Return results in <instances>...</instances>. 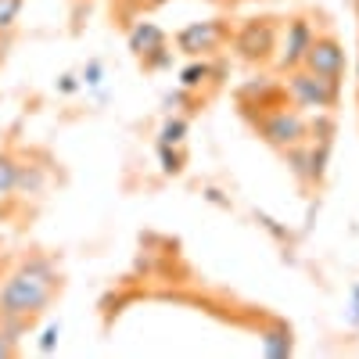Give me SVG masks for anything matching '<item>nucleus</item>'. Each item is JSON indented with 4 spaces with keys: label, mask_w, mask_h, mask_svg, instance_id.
Here are the masks:
<instances>
[{
    "label": "nucleus",
    "mask_w": 359,
    "mask_h": 359,
    "mask_svg": "<svg viewBox=\"0 0 359 359\" xmlns=\"http://www.w3.org/2000/svg\"><path fill=\"white\" fill-rule=\"evenodd\" d=\"M57 291H62V273H57L54 259L40 252L25 255L0 284V320L29 323L54 302Z\"/></svg>",
    "instance_id": "1"
},
{
    "label": "nucleus",
    "mask_w": 359,
    "mask_h": 359,
    "mask_svg": "<svg viewBox=\"0 0 359 359\" xmlns=\"http://www.w3.org/2000/svg\"><path fill=\"white\" fill-rule=\"evenodd\" d=\"M284 94L287 104L306 111V115H320V111H334L341 101V79H327L309 72L306 65H298L291 72H284Z\"/></svg>",
    "instance_id": "2"
},
{
    "label": "nucleus",
    "mask_w": 359,
    "mask_h": 359,
    "mask_svg": "<svg viewBox=\"0 0 359 359\" xmlns=\"http://www.w3.org/2000/svg\"><path fill=\"white\" fill-rule=\"evenodd\" d=\"M252 126L262 137V144H269L273 151H287V147L309 140V115L291 108V104L262 111L259 118H252Z\"/></svg>",
    "instance_id": "3"
},
{
    "label": "nucleus",
    "mask_w": 359,
    "mask_h": 359,
    "mask_svg": "<svg viewBox=\"0 0 359 359\" xmlns=\"http://www.w3.org/2000/svg\"><path fill=\"white\" fill-rule=\"evenodd\" d=\"M277 36H280L277 18H245L230 33V47L241 62L266 65V62H273V54H277Z\"/></svg>",
    "instance_id": "4"
},
{
    "label": "nucleus",
    "mask_w": 359,
    "mask_h": 359,
    "mask_svg": "<svg viewBox=\"0 0 359 359\" xmlns=\"http://www.w3.org/2000/svg\"><path fill=\"white\" fill-rule=\"evenodd\" d=\"M230 22L226 18H205V22H191L172 36V47L184 57H216L226 43H230Z\"/></svg>",
    "instance_id": "5"
},
{
    "label": "nucleus",
    "mask_w": 359,
    "mask_h": 359,
    "mask_svg": "<svg viewBox=\"0 0 359 359\" xmlns=\"http://www.w3.org/2000/svg\"><path fill=\"white\" fill-rule=\"evenodd\" d=\"M316 40V22L309 15H294L284 22L280 29V36H277V54H273V62L280 72H291L306 62V54Z\"/></svg>",
    "instance_id": "6"
},
{
    "label": "nucleus",
    "mask_w": 359,
    "mask_h": 359,
    "mask_svg": "<svg viewBox=\"0 0 359 359\" xmlns=\"http://www.w3.org/2000/svg\"><path fill=\"white\" fill-rule=\"evenodd\" d=\"M280 104H287V94H284V79H277V76L259 72L248 83L237 86V108H241V115L248 123L269 108H280Z\"/></svg>",
    "instance_id": "7"
},
{
    "label": "nucleus",
    "mask_w": 359,
    "mask_h": 359,
    "mask_svg": "<svg viewBox=\"0 0 359 359\" xmlns=\"http://www.w3.org/2000/svg\"><path fill=\"white\" fill-rule=\"evenodd\" d=\"M309 72L316 76H327V79H341L345 69H348V54H345V43L334 36V33H316L306 62H302Z\"/></svg>",
    "instance_id": "8"
},
{
    "label": "nucleus",
    "mask_w": 359,
    "mask_h": 359,
    "mask_svg": "<svg viewBox=\"0 0 359 359\" xmlns=\"http://www.w3.org/2000/svg\"><path fill=\"white\" fill-rule=\"evenodd\" d=\"M223 62H212V57H187V65L180 69L176 86L191 90V94H201L208 83H223Z\"/></svg>",
    "instance_id": "9"
},
{
    "label": "nucleus",
    "mask_w": 359,
    "mask_h": 359,
    "mask_svg": "<svg viewBox=\"0 0 359 359\" xmlns=\"http://www.w3.org/2000/svg\"><path fill=\"white\" fill-rule=\"evenodd\" d=\"M126 43H130V50H133L137 62H144L147 54H155L158 47H165L169 36H165V29L155 25V22H133V25L126 29Z\"/></svg>",
    "instance_id": "10"
},
{
    "label": "nucleus",
    "mask_w": 359,
    "mask_h": 359,
    "mask_svg": "<svg viewBox=\"0 0 359 359\" xmlns=\"http://www.w3.org/2000/svg\"><path fill=\"white\" fill-rule=\"evenodd\" d=\"M259 348H262L266 359H287V355L294 352V334H291V327H287L284 320L269 323L266 331L259 334Z\"/></svg>",
    "instance_id": "11"
},
{
    "label": "nucleus",
    "mask_w": 359,
    "mask_h": 359,
    "mask_svg": "<svg viewBox=\"0 0 359 359\" xmlns=\"http://www.w3.org/2000/svg\"><path fill=\"white\" fill-rule=\"evenodd\" d=\"M284 155V162H287V169H291V176L298 180L302 187H316V180H313V155H309V140L306 144H294V147H287V151H280Z\"/></svg>",
    "instance_id": "12"
},
{
    "label": "nucleus",
    "mask_w": 359,
    "mask_h": 359,
    "mask_svg": "<svg viewBox=\"0 0 359 359\" xmlns=\"http://www.w3.org/2000/svg\"><path fill=\"white\" fill-rule=\"evenodd\" d=\"M47 180H50L47 165H33V162H22V172H18V191H15V194H22V198H36V194H43Z\"/></svg>",
    "instance_id": "13"
},
{
    "label": "nucleus",
    "mask_w": 359,
    "mask_h": 359,
    "mask_svg": "<svg viewBox=\"0 0 359 359\" xmlns=\"http://www.w3.org/2000/svg\"><path fill=\"white\" fill-rule=\"evenodd\" d=\"M18 172H22V158L15 151H0V198H11L18 191Z\"/></svg>",
    "instance_id": "14"
},
{
    "label": "nucleus",
    "mask_w": 359,
    "mask_h": 359,
    "mask_svg": "<svg viewBox=\"0 0 359 359\" xmlns=\"http://www.w3.org/2000/svg\"><path fill=\"white\" fill-rule=\"evenodd\" d=\"M187 130H191L187 115H165L162 126H158V144H176L180 147L187 140Z\"/></svg>",
    "instance_id": "15"
},
{
    "label": "nucleus",
    "mask_w": 359,
    "mask_h": 359,
    "mask_svg": "<svg viewBox=\"0 0 359 359\" xmlns=\"http://www.w3.org/2000/svg\"><path fill=\"white\" fill-rule=\"evenodd\" d=\"M155 151H158V165H162L165 176H180V172H184L187 158H184V151H180L176 144H155Z\"/></svg>",
    "instance_id": "16"
},
{
    "label": "nucleus",
    "mask_w": 359,
    "mask_h": 359,
    "mask_svg": "<svg viewBox=\"0 0 359 359\" xmlns=\"http://www.w3.org/2000/svg\"><path fill=\"white\" fill-rule=\"evenodd\" d=\"M172 62H176V50L165 43V47H158L155 54H147L140 65H144V72H165V69H172Z\"/></svg>",
    "instance_id": "17"
},
{
    "label": "nucleus",
    "mask_w": 359,
    "mask_h": 359,
    "mask_svg": "<svg viewBox=\"0 0 359 359\" xmlns=\"http://www.w3.org/2000/svg\"><path fill=\"white\" fill-rule=\"evenodd\" d=\"M22 8H25V0H0V36H8L15 29Z\"/></svg>",
    "instance_id": "18"
},
{
    "label": "nucleus",
    "mask_w": 359,
    "mask_h": 359,
    "mask_svg": "<svg viewBox=\"0 0 359 359\" xmlns=\"http://www.w3.org/2000/svg\"><path fill=\"white\" fill-rule=\"evenodd\" d=\"M79 83H83L86 90H101V83H104V62L90 57V62L83 65V72H79Z\"/></svg>",
    "instance_id": "19"
},
{
    "label": "nucleus",
    "mask_w": 359,
    "mask_h": 359,
    "mask_svg": "<svg viewBox=\"0 0 359 359\" xmlns=\"http://www.w3.org/2000/svg\"><path fill=\"white\" fill-rule=\"evenodd\" d=\"M57 338H62V323H47L43 334H40V341H36V348H40L43 355H50V352L57 348Z\"/></svg>",
    "instance_id": "20"
},
{
    "label": "nucleus",
    "mask_w": 359,
    "mask_h": 359,
    "mask_svg": "<svg viewBox=\"0 0 359 359\" xmlns=\"http://www.w3.org/2000/svg\"><path fill=\"white\" fill-rule=\"evenodd\" d=\"M54 90H57L62 97H72V94H79V90H83V83H79L76 72H62V76L54 79Z\"/></svg>",
    "instance_id": "21"
},
{
    "label": "nucleus",
    "mask_w": 359,
    "mask_h": 359,
    "mask_svg": "<svg viewBox=\"0 0 359 359\" xmlns=\"http://www.w3.org/2000/svg\"><path fill=\"white\" fill-rule=\"evenodd\" d=\"M11 355H18V341H15V334H8L0 327V359H11Z\"/></svg>",
    "instance_id": "22"
},
{
    "label": "nucleus",
    "mask_w": 359,
    "mask_h": 359,
    "mask_svg": "<svg viewBox=\"0 0 359 359\" xmlns=\"http://www.w3.org/2000/svg\"><path fill=\"white\" fill-rule=\"evenodd\" d=\"M345 323L352 331H359V298H348V309H345Z\"/></svg>",
    "instance_id": "23"
},
{
    "label": "nucleus",
    "mask_w": 359,
    "mask_h": 359,
    "mask_svg": "<svg viewBox=\"0 0 359 359\" xmlns=\"http://www.w3.org/2000/svg\"><path fill=\"white\" fill-rule=\"evenodd\" d=\"M118 4H126L130 11H147V8H158L165 0H118Z\"/></svg>",
    "instance_id": "24"
},
{
    "label": "nucleus",
    "mask_w": 359,
    "mask_h": 359,
    "mask_svg": "<svg viewBox=\"0 0 359 359\" xmlns=\"http://www.w3.org/2000/svg\"><path fill=\"white\" fill-rule=\"evenodd\" d=\"M259 223H262V226H266L269 233H277V237H280V241H287V233H284V230L277 226V219H269L266 212H259Z\"/></svg>",
    "instance_id": "25"
},
{
    "label": "nucleus",
    "mask_w": 359,
    "mask_h": 359,
    "mask_svg": "<svg viewBox=\"0 0 359 359\" xmlns=\"http://www.w3.org/2000/svg\"><path fill=\"white\" fill-rule=\"evenodd\" d=\"M355 86H359V57H355Z\"/></svg>",
    "instance_id": "26"
},
{
    "label": "nucleus",
    "mask_w": 359,
    "mask_h": 359,
    "mask_svg": "<svg viewBox=\"0 0 359 359\" xmlns=\"http://www.w3.org/2000/svg\"><path fill=\"white\" fill-rule=\"evenodd\" d=\"M352 298H359V284H355V287H352Z\"/></svg>",
    "instance_id": "27"
}]
</instances>
